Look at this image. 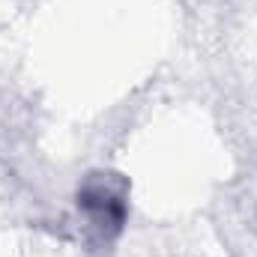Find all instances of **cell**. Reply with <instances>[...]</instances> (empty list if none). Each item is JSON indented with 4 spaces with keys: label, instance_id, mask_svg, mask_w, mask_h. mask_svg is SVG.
Wrapping results in <instances>:
<instances>
[{
    "label": "cell",
    "instance_id": "obj_1",
    "mask_svg": "<svg viewBox=\"0 0 257 257\" xmlns=\"http://www.w3.org/2000/svg\"><path fill=\"white\" fill-rule=\"evenodd\" d=\"M78 209L87 218V227L111 242L123 233L128 218V186L120 174L111 171H96L87 174L84 183L78 186Z\"/></svg>",
    "mask_w": 257,
    "mask_h": 257
}]
</instances>
